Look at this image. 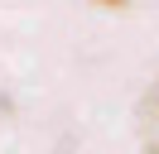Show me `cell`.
Returning a JSON list of instances; mask_svg holds the SVG:
<instances>
[{"instance_id": "6da1fadb", "label": "cell", "mask_w": 159, "mask_h": 154, "mask_svg": "<svg viewBox=\"0 0 159 154\" xmlns=\"http://www.w3.org/2000/svg\"><path fill=\"white\" fill-rule=\"evenodd\" d=\"M140 144H145V154H159V82L140 101Z\"/></svg>"}]
</instances>
